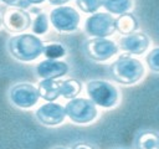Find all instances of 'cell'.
Masks as SVG:
<instances>
[{
  "label": "cell",
  "instance_id": "cell-5",
  "mask_svg": "<svg viewBox=\"0 0 159 149\" xmlns=\"http://www.w3.org/2000/svg\"><path fill=\"white\" fill-rule=\"evenodd\" d=\"M83 50L89 58L102 62L113 57L118 52V46L114 41L106 37H94L84 42Z\"/></svg>",
  "mask_w": 159,
  "mask_h": 149
},
{
  "label": "cell",
  "instance_id": "cell-23",
  "mask_svg": "<svg viewBox=\"0 0 159 149\" xmlns=\"http://www.w3.org/2000/svg\"><path fill=\"white\" fill-rule=\"evenodd\" d=\"M72 149H94V148L88 143H76L72 147Z\"/></svg>",
  "mask_w": 159,
  "mask_h": 149
},
{
  "label": "cell",
  "instance_id": "cell-28",
  "mask_svg": "<svg viewBox=\"0 0 159 149\" xmlns=\"http://www.w3.org/2000/svg\"><path fill=\"white\" fill-rule=\"evenodd\" d=\"M118 149H123V148H118Z\"/></svg>",
  "mask_w": 159,
  "mask_h": 149
},
{
  "label": "cell",
  "instance_id": "cell-1",
  "mask_svg": "<svg viewBox=\"0 0 159 149\" xmlns=\"http://www.w3.org/2000/svg\"><path fill=\"white\" fill-rule=\"evenodd\" d=\"M43 46V42L37 36L30 34L16 35L7 41V48L11 56L24 62H30L40 57Z\"/></svg>",
  "mask_w": 159,
  "mask_h": 149
},
{
  "label": "cell",
  "instance_id": "cell-13",
  "mask_svg": "<svg viewBox=\"0 0 159 149\" xmlns=\"http://www.w3.org/2000/svg\"><path fill=\"white\" fill-rule=\"evenodd\" d=\"M60 86L61 81L56 79H42L39 83V97L47 102H52L60 97Z\"/></svg>",
  "mask_w": 159,
  "mask_h": 149
},
{
  "label": "cell",
  "instance_id": "cell-20",
  "mask_svg": "<svg viewBox=\"0 0 159 149\" xmlns=\"http://www.w3.org/2000/svg\"><path fill=\"white\" fill-rule=\"evenodd\" d=\"M76 5L81 11L92 14L101 7V0H76Z\"/></svg>",
  "mask_w": 159,
  "mask_h": 149
},
{
  "label": "cell",
  "instance_id": "cell-8",
  "mask_svg": "<svg viewBox=\"0 0 159 149\" xmlns=\"http://www.w3.org/2000/svg\"><path fill=\"white\" fill-rule=\"evenodd\" d=\"M10 101L20 108H31L39 101V92L37 88L34 87L31 83L21 82L16 83L10 88L9 92Z\"/></svg>",
  "mask_w": 159,
  "mask_h": 149
},
{
  "label": "cell",
  "instance_id": "cell-21",
  "mask_svg": "<svg viewBox=\"0 0 159 149\" xmlns=\"http://www.w3.org/2000/svg\"><path fill=\"white\" fill-rule=\"evenodd\" d=\"M158 56H159V48L155 47L153 48L149 55L147 56V62H148V66L149 68L153 71V72H159V62H158Z\"/></svg>",
  "mask_w": 159,
  "mask_h": 149
},
{
  "label": "cell",
  "instance_id": "cell-15",
  "mask_svg": "<svg viewBox=\"0 0 159 149\" xmlns=\"http://www.w3.org/2000/svg\"><path fill=\"white\" fill-rule=\"evenodd\" d=\"M114 27L123 35H129L138 29V21L130 12H124L114 19Z\"/></svg>",
  "mask_w": 159,
  "mask_h": 149
},
{
  "label": "cell",
  "instance_id": "cell-7",
  "mask_svg": "<svg viewBox=\"0 0 159 149\" xmlns=\"http://www.w3.org/2000/svg\"><path fill=\"white\" fill-rule=\"evenodd\" d=\"M84 31L94 37H107L116 31L114 17L107 12H94L86 19Z\"/></svg>",
  "mask_w": 159,
  "mask_h": 149
},
{
  "label": "cell",
  "instance_id": "cell-11",
  "mask_svg": "<svg viewBox=\"0 0 159 149\" xmlns=\"http://www.w3.org/2000/svg\"><path fill=\"white\" fill-rule=\"evenodd\" d=\"M68 65L63 61L45 60L36 66V73L43 79H56L65 76L68 72Z\"/></svg>",
  "mask_w": 159,
  "mask_h": 149
},
{
  "label": "cell",
  "instance_id": "cell-17",
  "mask_svg": "<svg viewBox=\"0 0 159 149\" xmlns=\"http://www.w3.org/2000/svg\"><path fill=\"white\" fill-rule=\"evenodd\" d=\"M82 89V83L70 78V79H65L61 81V86H60V96L65 97L66 99H72L76 98L77 94L81 92Z\"/></svg>",
  "mask_w": 159,
  "mask_h": 149
},
{
  "label": "cell",
  "instance_id": "cell-9",
  "mask_svg": "<svg viewBox=\"0 0 159 149\" xmlns=\"http://www.w3.org/2000/svg\"><path fill=\"white\" fill-rule=\"evenodd\" d=\"M1 22L10 32H22L30 27L32 20L30 14L25 10L19 7H10L4 12Z\"/></svg>",
  "mask_w": 159,
  "mask_h": 149
},
{
  "label": "cell",
  "instance_id": "cell-26",
  "mask_svg": "<svg viewBox=\"0 0 159 149\" xmlns=\"http://www.w3.org/2000/svg\"><path fill=\"white\" fill-rule=\"evenodd\" d=\"M52 149H67V148H65V147H56V148H52Z\"/></svg>",
  "mask_w": 159,
  "mask_h": 149
},
{
  "label": "cell",
  "instance_id": "cell-12",
  "mask_svg": "<svg viewBox=\"0 0 159 149\" xmlns=\"http://www.w3.org/2000/svg\"><path fill=\"white\" fill-rule=\"evenodd\" d=\"M149 46V38L143 32H132L119 41V47L123 51H127L129 53L140 55L143 53Z\"/></svg>",
  "mask_w": 159,
  "mask_h": 149
},
{
  "label": "cell",
  "instance_id": "cell-25",
  "mask_svg": "<svg viewBox=\"0 0 159 149\" xmlns=\"http://www.w3.org/2000/svg\"><path fill=\"white\" fill-rule=\"evenodd\" d=\"M29 4H40V2H43L45 0H26Z\"/></svg>",
  "mask_w": 159,
  "mask_h": 149
},
{
  "label": "cell",
  "instance_id": "cell-10",
  "mask_svg": "<svg viewBox=\"0 0 159 149\" xmlns=\"http://www.w3.org/2000/svg\"><path fill=\"white\" fill-rule=\"evenodd\" d=\"M35 115L40 123L43 125H57L63 122L66 113H65V107H62L58 103L53 102H47L39 107L35 112Z\"/></svg>",
  "mask_w": 159,
  "mask_h": 149
},
{
  "label": "cell",
  "instance_id": "cell-2",
  "mask_svg": "<svg viewBox=\"0 0 159 149\" xmlns=\"http://www.w3.org/2000/svg\"><path fill=\"white\" fill-rule=\"evenodd\" d=\"M111 76L116 82L122 84H133L138 82L144 74L142 62L128 55L120 56L111 65Z\"/></svg>",
  "mask_w": 159,
  "mask_h": 149
},
{
  "label": "cell",
  "instance_id": "cell-3",
  "mask_svg": "<svg viewBox=\"0 0 159 149\" xmlns=\"http://www.w3.org/2000/svg\"><path fill=\"white\" fill-rule=\"evenodd\" d=\"M86 91L94 104L103 108H112L118 101V91L107 81L93 79L87 82Z\"/></svg>",
  "mask_w": 159,
  "mask_h": 149
},
{
  "label": "cell",
  "instance_id": "cell-18",
  "mask_svg": "<svg viewBox=\"0 0 159 149\" xmlns=\"http://www.w3.org/2000/svg\"><path fill=\"white\" fill-rule=\"evenodd\" d=\"M42 53H43L48 60H56V58L63 57V56L66 55V50H65V47H63L61 43L52 42V43H48V45L43 46Z\"/></svg>",
  "mask_w": 159,
  "mask_h": 149
},
{
  "label": "cell",
  "instance_id": "cell-19",
  "mask_svg": "<svg viewBox=\"0 0 159 149\" xmlns=\"http://www.w3.org/2000/svg\"><path fill=\"white\" fill-rule=\"evenodd\" d=\"M31 24H32V31H34V34L42 35L48 29V17H47L46 14L40 12V14H37V16L35 17L34 22H31Z\"/></svg>",
  "mask_w": 159,
  "mask_h": 149
},
{
  "label": "cell",
  "instance_id": "cell-22",
  "mask_svg": "<svg viewBox=\"0 0 159 149\" xmlns=\"http://www.w3.org/2000/svg\"><path fill=\"white\" fill-rule=\"evenodd\" d=\"M0 1H2V2L7 4V5H14V6L19 7V9H25V7L30 6V4L26 0H0Z\"/></svg>",
  "mask_w": 159,
  "mask_h": 149
},
{
  "label": "cell",
  "instance_id": "cell-24",
  "mask_svg": "<svg viewBox=\"0 0 159 149\" xmlns=\"http://www.w3.org/2000/svg\"><path fill=\"white\" fill-rule=\"evenodd\" d=\"M51 4H53V5H63V4H66V2H68L70 0H48Z\"/></svg>",
  "mask_w": 159,
  "mask_h": 149
},
{
  "label": "cell",
  "instance_id": "cell-16",
  "mask_svg": "<svg viewBox=\"0 0 159 149\" xmlns=\"http://www.w3.org/2000/svg\"><path fill=\"white\" fill-rule=\"evenodd\" d=\"M101 6H103L111 14L122 15L124 12H128L132 9L133 1L132 0H101Z\"/></svg>",
  "mask_w": 159,
  "mask_h": 149
},
{
  "label": "cell",
  "instance_id": "cell-4",
  "mask_svg": "<svg viewBox=\"0 0 159 149\" xmlns=\"http://www.w3.org/2000/svg\"><path fill=\"white\" fill-rule=\"evenodd\" d=\"M66 115L77 124L91 123L97 117V108L91 99L87 98H72L65 107Z\"/></svg>",
  "mask_w": 159,
  "mask_h": 149
},
{
  "label": "cell",
  "instance_id": "cell-6",
  "mask_svg": "<svg viewBox=\"0 0 159 149\" xmlns=\"http://www.w3.org/2000/svg\"><path fill=\"white\" fill-rule=\"evenodd\" d=\"M52 26L61 32H71L78 27L80 14L71 6H58L50 12Z\"/></svg>",
  "mask_w": 159,
  "mask_h": 149
},
{
  "label": "cell",
  "instance_id": "cell-27",
  "mask_svg": "<svg viewBox=\"0 0 159 149\" xmlns=\"http://www.w3.org/2000/svg\"><path fill=\"white\" fill-rule=\"evenodd\" d=\"M2 26V22H1V17H0V27Z\"/></svg>",
  "mask_w": 159,
  "mask_h": 149
},
{
  "label": "cell",
  "instance_id": "cell-14",
  "mask_svg": "<svg viewBox=\"0 0 159 149\" xmlns=\"http://www.w3.org/2000/svg\"><path fill=\"white\" fill-rule=\"evenodd\" d=\"M135 149H159V137L155 130H142L135 138Z\"/></svg>",
  "mask_w": 159,
  "mask_h": 149
}]
</instances>
